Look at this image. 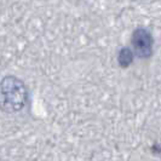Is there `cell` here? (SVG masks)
<instances>
[{"label":"cell","instance_id":"6da1fadb","mask_svg":"<svg viewBox=\"0 0 161 161\" xmlns=\"http://www.w3.org/2000/svg\"><path fill=\"white\" fill-rule=\"evenodd\" d=\"M24 99L23 85L14 78H6L3 82V105L8 110H19L24 105Z\"/></svg>","mask_w":161,"mask_h":161},{"label":"cell","instance_id":"7a4b0ae2","mask_svg":"<svg viewBox=\"0 0 161 161\" xmlns=\"http://www.w3.org/2000/svg\"><path fill=\"white\" fill-rule=\"evenodd\" d=\"M132 44L139 57H149L153 52V38L144 28H138L133 33Z\"/></svg>","mask_w":161,"mask_h":161},{"label":"cell","instance_id":"3957f363","mask_svg":"<svg viewBox=\"0 0 161 161\" xmlns=\"http://www.w3.org/2000/svg\"><path fill=\"white\" fill-rule=\"evenodd\" d=\"M131 61H132V53H131V51H130L129 48H122L120 55H119V62H120V64L122 67H126L127 64L131 63Z\"/></svg>","mask_w":161,"mask_h":161}]
</instances>
